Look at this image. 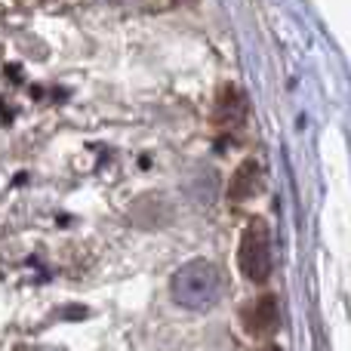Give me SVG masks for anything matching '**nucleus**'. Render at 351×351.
Masks as SVG:
<instances>
[{
	"mask_svg": "<svg viewBox=\"0 0 351 351\" xmlns=\"http://www.w3.org/2000/svg\"><path fill=\"white\" fill-rule=\"evenodd\" d=\"M170 293L176 302L185 305V308L206 311L219 299V293H222V274H219V268L213 262L194 259L173 274Z\"/></svg>",
	"mask_w": 351,
	"mask_h": 351,
	"instance_id": "f257e3e1",
	"label": "nucleus"
},
{
	"mask_svg": "<svg viewBox=\"0 0 351 351\" xmlns=\"http://www.w3.org/2000/svg\"><path fill=\"white\" fill-rule=\"evenodd\" d=\"M271 228L265 219H250V225L243 228L241 243H237V268L250 284H268L271 278Z\"/></svg>",
	"mask_w": 351,
	"mask_h": 351,
	"instance_id": "f03ea898",
	"label": "nucleus"
},
{
	"mask_svg": "<svg viewBox=\"0 0 351 351\" xmlns=\"http://www.w3.org/2000/svg\"><path fill=\"white\" fill-rule=\"evenodd\" d=\"M241 324L250 336H256V339H268V336H274L278 327H280L278 296L262 293V296L250 299V302L241 308Z\"/></svg>",
	"mask_w": 351,
	"mask_h": 351,
	"instance_id": "7ed1b4c3",
	"label": "nucleus"
},
{
	"mask_svg": "<svg viewBox=\"0 0 351 351\" xmlns=\"http://www.w3.org/2000/svg\"><path fill=\"white\" fill-rule=\"evenodd\" d=\"M216 123L225 133H237L247 123V96L237 86L225 84L216 93Z\"/></svg>",
	"mask_w": 351,
	"mask_h": 351,
	"instance_id": "20e7f679",
	"label": "nucleus"
},
{
	"mask_svg": "<svg viewBox=\"0 0 351 351\" xmlns=\"http://www.w3.org/2000/svg\"><path fill=\"white\" fill-rule=\"evenodd\" d=\"M262 188V164L259 160H243L241 167L234 170L228 182V200H234V204H243V200L256 197Z\"/></svg>",
	"mask_w": 351,
	"mask_h": 351,
	"instance_id": "39448f33",
	"label": "nucleus"
}]
</instances>
